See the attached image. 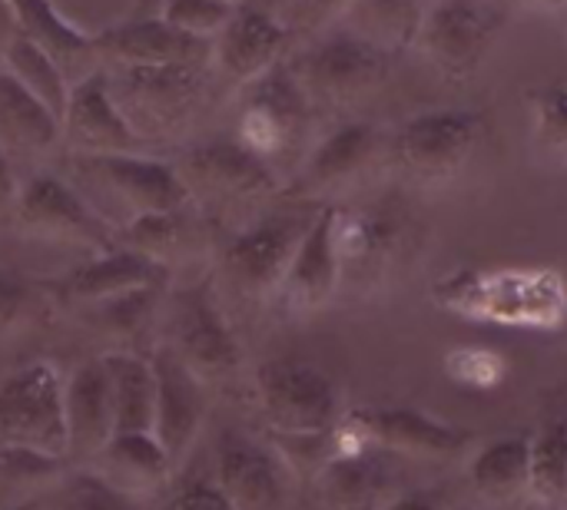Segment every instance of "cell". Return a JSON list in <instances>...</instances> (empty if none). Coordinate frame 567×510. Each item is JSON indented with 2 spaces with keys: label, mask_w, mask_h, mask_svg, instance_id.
Listing matches in <instances>:
<instances>
[{
  "label": "cell",
  "mask_w": 567,
  "mask_h": 510,
  "mask_svg": "<svg viewBox=\"0 0 567 510\" xmlns=\"http://www.w3.org/2000/svg\"><path fill=\"white\" fill-rule=\"evenodd\" d=\"M73 176L80 196L100 212L110 202L106 222L120 232L126 222L150 212L189 209V192L173 163L146 153L113 156H73Z\"/></svg>",
  "instance_id": "1"
},
{
  "label": "cell",
  "mask_w": 567,
  "mask_h": 510,
  "mask_svg": "<svg viewBox=\"0 0 567 510\" xmlns=\"http://www.w3.org/2000/svg\"><path fill=\"white\" fill-rule=\"evenodd\" d=\"M110 96L150 143L179 133L199 113L209 86V63H173V66H103Z\"/></svg>",
  "instance_id": "2"
},
{
  "label": "cell",
  "mask_w": 567,
  "mask_h": 510,
  "mask_svg": "<svg viewBox=\"0 0 567 510\" xmlns=\"http://www.w3.org/2000/svg\"><path fill=\"white\" fill-rule=\"evenodd\" d=\"M392 60L395 56L332 27L322 37L309 40L306 50L289 60V70L296 73L312 110L316 106L346 110L369 100L389 83Z\"/></svg>",
  "instance_id": "3"
},
{
  "label": "cell",
  "mask_w": 567,
  "mask_h": 510,
  "mask_svg": "<svg viewBox=\"0 0 567 510\" xmlns=\"http://www.w3.org/2000/svg\"><path fill=\"white\" fill-rule=\"evenodd\" d=\"M482 133L485 119L475 110H425L392 129L389 159L405 179L419 186H442L472 163Z\"/></svg>",
  "instance_id": "4"
},
{
  "label": "cell",
  "mask_w": 567,
  "mask_h": 510,
  "mask_svg": "<svg viewBox=\"0 0 567 510\" xmlns=\"http://www.w3.org/2000/svg\"><path fill=\"white\" fill-rule=\"evenodd\" d=\"M309 123L312 103L289 70V60H282L243 86V110L233 139L279 173V163L302 149Z\"/></svg>",
  "instance_id": "5"
},
{
  "label": "cell",
  "mask_w": 567,
  "mask_h": 510,
  "mask_svg": "<svg viewBox=\"0 0 567 510\" xmlns=\"http://www.w3.org/2000/svg\"><path fill=\"white\" fill-rule=\"evenodd\" d=\"M256 402L269 435H326L346 408L336 382L302 358H269L256 368Z\"/></svg>",
  "instance_id": "6"
},
{
  "label": "cell",
  "mask_w": 567,
  "mask_h": 510,
  "mask_svg": "<svg viewBox=\"0 0 567 510\" xmlns=\"http://www.w3.org/2000/svg\"><path fill=\"white\" fill-rule=\"evenodd\" d=\"M0 448L66 461L63 375L50 362L13 368L0 382Z\"/></svg>",
  "instance_id": "7"
},
{
  "label": "cell",
  "mask_w": 567,
  "mask_h": 510,
  "mask_svg": "<svg viewBox=\"0 0 567 510\" xmlns=\"http://www.w3.org/2000/svg\"><path fill=\"white\" fill-rule=\"evenodd\" d=\"M505 23L495 0H435L425 3L415 50L449 80H468L498 46Z\"/></svg>",
  "instance_id": "8"
},
{
  "label": "cell",
  "mask_w": 567,
  "mask_h": 510,
  "mask_svg": "<svg viewBox=\"0 0 567 510\" xmlns=\"http://www.w3.org/2000/svg\"><path fill=\"white\" fill-rule=\"evenodd\" d=\"M316 212L319 206L309 212H266L236 229L219 249V272L226 275V282H233V289L246 299H272Z\"/></svg>",
  "instance_id": "9"
},
{
  "label": "cell",
  "mask_w": 567,
  "mask_h": 510,
  "mask_svg": "<svg viewBox=\"0 0 567 510\" xmlns=\"http://www.w3.org/2000/svg\"><path fill=\"white\" fill-rule=\"evenodd\" d=\"M173 166L189 192V206L203 202L216 209H236L279 192V173L233 136L196 143Z\"/></svg>",
  "instance_id": "10"
},
{
  "label": "cell",
  "mask_w": 567,
  "mask_h": 510,
  "mask_svg": "<svg viewBox=\"0 0 567 510\" xmlns=\"http://www.w3.org/2000/svg\"><path fill=\"white\" fill-rule=\"evenodd\" d=\"M13 222L37 239L80 246L90 256L106 252L116 242V229L80 196V189L53 173H33L20 186Z\"/></svg>",
  "instance_id": "11"
},
{
  "label": "cell",
  "mask_w": 567,
  "mask_h": 510,
  "mask_svg": "<svg viewBox=\"0 0 567 510\" xmlns=\"http://www.w3.org/2000/svg\"><path fill=\"white\" fill-rule=\"evenodd\" d=\"M166 348L203 382L226 378L243 362V345L206 282L173 295Z\"/></svg>",
  "instance_id": "12"
},
{
  "label": "cell",
  "mask_w": 567,
  "mask_h": 510,
  "mask_svg": "<svg viewBox=\"0 0 567 510\" xmlns=\"http://www.w3.org/2000/svg\"><path fill=\"white\" fill-rule=\"evenodd\" d=\"M213 481L236 510H276L289 498L292 471L269 441L223 431L213 451Z\"/></svg>",
  "instance_id": "13"
},
{
  "label": "cell",
  "mask_w": 567,
  "mask_h": 510,
  "mask_svg": "<svg viewBox=\"0 0 567 510\" xmlns=\"http://www.w3.org/2000/svg\"><path fill=\"white\" fill-rule=\"evenodd\" d=\"M346 421H352L372 448L409 458H455L475 438L472 431L412 405H365L346 412Z\"/></svg>",
  "instance_id": "14"
},
{
  "label": "cell",
  "mask_w": 567,
  "mask_h": 510,
  "mask_svg": "<svg viewBox=\"0 0 567 510\" xmlns=\"http://www.w3.org/2000/svg\"><path fill=\"white\" fill-rule=\"evenodd\" d=\"M389 156V136L369 119H346L329 129L299 163L296 192L306 199L359 183L379 159Z\"/></svg>",
  "instance_id": "15"
},
{
  "label": "cell",
  "mask_w": 567,
  "mask_h": 510,
  "mask_svg": "<svg viewBox=\"0 0 567 510\" xmlns=\"http://www.w3.org/2000/svg\"><path fill=\"white\" fill-rule=\"evenodd\" d=\"M332 239L346 282H379L405 242V216L395 206H336Z\"/></svg>",
  "instance_id": "16"
},
{
  "label": "cell",
  "mask_w": 567,
  "mask_h": 510,
  "mask_svg": "<svg viewBox=\"0 0 567 510\" xmlns=\"http://www.w3.org/2000/svg\"><path fill=\"white\" fill-rule=\"evenodd\" d=\"M289 40L292 33L282 23V17H276L259 3L239 0L229 23L213 40V66L226 80L246 86L286 60Z\"/></svg>",
  "instance_id": "17"
},
{
  "label": "cell",
  "mask_w": 567,
  "mask_h": 510,
  "mask_svg": "<svg viewBox=\"0 0 567 510\" xmlns=\"http://www.w3.org/2000/svg\"><path fill=\"white\" fill-rule=\"evenodd\" d=\"M332 222H336V206L332 202L319 206L272 295L289 315H312L326 309L342 289V266L332 239Z\"/></svg>",
  "instance_id": "18"
},
{
  "label": "cell",
  "mask_w": 567,
  "mask_h": 510,
  "mask_svg": "<svg viewBox=\"0 0 567 510\" xmlns=\"http://www.w3.org/2000/svg\"><path fill=\"white\" fill-rule=\"evenodd\" d=\"M60 126H63V143L73 149V156H113V153L143 149V139L133 133L116 100L110 96L103 66L86 80L73 83Z\"/></svg>",
  "instance_id": "19"
},
{
  "label": "cell",
  "mask_w": 567,
  "mask_h": 510,
  "mask_svg": "<svg viewBox=\"0 0 567 510\" xmlns=\"http://www.w3.org/2000/svg\"><path fill=\"white\" fill-rule=\"evenodd\" d=\"M63 421H66V461L93 465L113 441V398L103 358H83L63 378Z\"/></svg>",
  "instance_id": "20"
},
{
  "label": "cell",
  "mask_w": 567,
  "mask_h": 510,
  "mask_svg": "<svg viewBox=\"0 0 567 510\" xmlns=\"http://www.w3.org/2000/svg\"><path fill=\"white\" fill-rule=\"evenodd\" d=\"M156 368V421L153 438L169 455L173 468L189 455L203 431L206 418V398H203V378H196L166 345H159L153 355Z\"/></svg>",
  "instance_id": "21"
},
{
  "label": "cell",
  "mask_w": 567,
  "mask_h": 510,
  "mask_svg": "<svg viewBox=\"0 0 567 510\" xmlns=\"http://www.w3.org/2000/svg\"><path fill=\"white\" fill-rule=\"evenodd\" d=\"M103 66H173V63H209L213 43L173 30L159 17L130 20L93 37Z\"/></svg>",
  "instance_id": "22"
},
{
  "label": "cell",
  "mask_w": 567,
  "mask_h": 510,
  "mask_svg": "<svg viewBox=\"0 0 567 510\" xmlns=\"http://www.w3.org/2000/svg\"><path fill=\"white\" fill-rule=\"evenodd\" d=\"M166 282H169L166 262H156V259L133 252L126 246H113V249L93 252L90 259L73 266L60 279V292H63V299L90 309L96 302H106V299H116L126 292L163 289Z\"/></svg>",
  "instance_id": "23"
},
{
  "label": "cell",
  "mask_w": 567,
  "mask_h": 510,
  "mask_svg": "<svg viewBox=\"0 0 567 510\" xmlns=\"http://www.w3.org/2000/svg\"><path fill=\"white\" fill-rule=\"evenodd\" d=\"M316 488L326 510H382L395 498L392 455L369 448L359 455H336L319 475Z\"/></svg>",
  "instance_id": "24"
},
{
  "label": "cell",
  "mask_w": 567,
  "mask_h": 510,
  "mask_svg": "<svg viewBox=\"0 0 567 510\" xmlns=\"http://www.w3.org/2000/svg\"><path fill=\"white\" fill-rule=\"evenodd\" d=\"M7 7L13 13L17 33L43 46L63 70L70 86L103 66L93 37H83L76 27H70L50 0H7Z\"/></svg>",
  "instance_id": "25"
},
{
  "label": "cell",
  "mask_w": 567,
  "mask_h": 510,
  "mask_svg": "<svg viewBox=\"0 0 567 510\" xmlns=\"http://www.w3.org/2000/svg\"><path fill=\"white\" fill-rule=\"evenodd\" d=\"M60 143H63L60 119L0 66V153L10 163L40 159Z\"/></svg>",
  "instance_id": "26"
},
{
  "label": "cell",
  "mask_w": 567,
  "mask_h": 510,
  "mask_svg": "<svg viewBox=\"0 0 567 510\" xmlns=\"http://www.w3.org/2000/svg\"><path fill=\"white\" fill-rule=\"evenodd\" d=\"M90 471H96L123 498L136 501L140 495H156L166 485L173 461L153 435H113Z\"/></svg>",
  "instance_id": "27"
},
{
  "label": "cell",
  "mask_w": 567,
  "mask_h": 510,
  "mask_svg": "<svg viewBox=\"0 0 567 510\" xmlns=\"http://www.w3.org/2000/svg\"><path fill=\"white\" fill-rule=\"evenodd\" d=\"M100 358L110 378L116 435H153V421H156L153 358L136 352H106Z\"/></svg>",
  "instance_id": "28"
},
{
  "label": "cell",
  "mask_w": 567,
  "mask_h": 510,
  "mask_svg": "<svg viewBox=\"0 0 567 510\" xmlns=\"http://www.w3.org/2000/svg\"><path fill=\"white\" fill-rule=\"evenodd\" d=\"M468 485L488 504H512L532 495L528 435H502L482 445L468 461Z\"/></svg>",
  "instance_id": "29"
},
{
  "label": "cell",
  "mask_w": 567,
  "mask_h": 510,
  "mask_svg": "<svg viewBox=\"0 0 567 510\" xmlns=\"http://www.w3.org/2000/svg\"><path fill=\"white\" fill-rule=\"evenodd\" d=\"M422 20V0H352L336 27L389 56H399L415 46Z\"/></svg>",
  "instance_id": "30"
},
{
  "label": "cell",
  "mask_w": 567,
  "mask_h": 510,
  "mask_svg": "<svg viewBox=\"0 0 567 510\" xmlns=\"http://www.w3.org/2000/svg\"><path fill=\"white\" fill-rule=\"evenodd\" d=\"M0 66L63 123V113H66L70 90L73 86H70V80L56 66V60L43 46H37L33 40H27V37L17 33L7 43V50L0 53Z\"/></svg>",
  "instance_id": "31"
},
{
  "label": "cell",
  "mask_w": 567,
  "mask_h": 510,
  "mask_svg": "<svg viewBox=\"0 0 567 510\" xmlns=\"http://www.w3.org/2000/svg\"><path fill=\"white\" fill-rule=\"evenodd\" d=\"M532 455V495L538 501L567 498V408L548 415L538 431L528 435Z\"/></svg>",
  "instance_id": "32"
},
{
  "label": "cell",
  "mask_w": 567,
  "mask_h": 510,
  "mask_svg": "<svg viewBox=\"0 0 567 510\" xmlns=\"http://www.w3.org/2000/svg\"><path fill=\"white\" fill-rule=\"evenodd\" d=\"M528 113H532V143L535 149L567 166V86L565 83H545L528 93Z\"/></svg>",
  "instance_id": "33"
},
{
  "label": "cell",
  "mask_w": 567,
  "mask_h": 510,
  "mask_svg": "<svg viewBox=\"0 0 567 510\" xmlns=\"http://www.w3.org/2000/svg\"><path fill=\"white\" fill-rule=\"evenodd\" d=\"M186 229H189L186 226V209H179V212H150V216H140V219L126 222L116 232V242L133 249V252H143V256H150L156 262H166L173 256V249L183 242Z\"/></svg>",
  "instance_id": "34"
},
{
  "label": "cell",
  "mask_w": 567,
  "mask_h": 510,
  "mask_svg": "<svg viewBox=\"0 0 567 510\" xmlns=\"http://www.w3.org/2000/svg\"><path fill=\"white\" fill-rule=\"evenodd\" d=\"M233 10H236V3H223V0H163L156 17L166 20L179 33L213 43L219 37V30L229 23Z\"/></svg>",
  "instance_id": "35"
},
{
  "label": "cell",
  "mask_w": 567,
  "mask_h": 510,
  "mask_svg": "<svg viewBox=\"0 0 567 510\" xmlns=\"http://www.w3.org/2000/svg\"><path fill=\"white\" fill-rule=\"evenodd\" d=\"M53 510H136V504L123 498L120 491H113L96 471H80V475H70L56 488Z\"/></svg>",
  "instance_id": "36"
},
{
  "label": "cell",
  "mask_w": 567,
  "mask_h": 510,
  "mask_svg": "<svg viewBox=\"0 0 567 510\" xmlns=\"http://www.w3.org/2000/svg\"><path fill=\"white\" fill-rule=\"evenodd\" d=\"M156 299H159V289H140V292H126V295L96 302V305H90V312L100 325H110L120 335H133V332L146 329V322L153 319Z\"/></svg>",
  "instance_id": "37"
},
{
  "label": "cell",
  "mask_w": 567,
  "mask_h": 510,
  "mask_svg": "<svg viewBox=\"0 0 567 510\" xmlns=\"http://www.w3.org/2000/svg\"><path fill=\"white\" fill-rule=\"evenodd\" d=\"M485 295H488V272H475V269H458L435 285V299L449 312L472 315V319H485Z\"/></svg>",
  "instance_id": "38"
},
{
  "label": "cell",
  "mask_w": 567,
  "mask_h": 510,
  "mask_svg": "<svg viewBox=\"0 0 567 510\" xmlns=\"http://www.w3.org/2000/svg\"><path fill=\"white\" fill-rule=\"evenodd\" d=\"M349 3L352 0H289V10H286L282 23L289 27L292 37L302 33V37L316 40V37H322L326 30H332L342 20Z\"/></svg>",
  "instance_id": "39"
},
{
  "label": "cell",
  "mask_w": 567,
  "mask_h": 510,
  "mask_svg": "<svg viewBox=\"0 0 567 510\" xmlns=\"http://www.w3.org/2000/svg\"><path fill=\"white\" fill-rule=\"evenodd\" d=\"M502 368H505L502 355L488 348H458L449 355V375L468 388H495L502 378Z\"/></svg>",
  "instance_id": "40"
},
{
  "label": "cell",
  "mask_w": 567,
  "mask_h": 510,
  "mask_svg": "<svg viewBox=\"0 0 567 510\" xmlns=\"http://www.w3.org/2000/svg\"><path fill=\"white\" fill-rule=\"evenodd\" d=\"M33 305H37V299H33L30 282L17 272L0 269V339L10 335L13 329H20L30 319Z\"/></svg>",
  "instance_id": "41"
},
{
  "label": "cell",
  "mask_w": 567,
  "mask_h": 510,
  "mask_svg": "<svg viewBox=\"0 0 567 510\" xmlns=\"http://www.w3.org/2000/svg\"><path fill=\"white\" fill-rule=\"evenodd\" d=\"M63 461L47 458V455H33V451H20V448H0V475L13 478V481H40V478H53L60 471Z\"/></svg>",
  "instance_id": "42"
},
{
  "label": "cell",
  "mask_w": 567,
  "mask_h": 510,
  "mask_svg": "<svg viewBox=\"0 0 567 510\" xmlns=\"http://www.w3.org/2000/svg\"><path fill=\"white\" fill-rule=\"evenodd\" d=\"M159 510H236L226 495L216 488V481H189L186 488H179Z\"/></svg>",
  "instance_id": "43"
},
{
  "label": "cell",
  "mask_w": 567,
  "mask_h": 510,
  "mask_svg": "<svg viewBox=\"0 0 567 510\" xmlns=\"http://www.w3.org/2000/svg\"><path fill=\"white\" fill-rule=\"evenodd\" d=\"M20 179H17V169L13 163L0 153V222H13V212H17V199H20Z\"/></svg>",
  "instance_id": "44"
},
{
  "label": "cell",
  "mask_w": 567,
  "mask_h": 510,
  "mask_svg": "<svg viewBox=\"0 0 567 510\" xmlns=\"http://www.w3.org/2000/svg\"><path fill=\"white\" fill-rule=\"evenodd\" d=\"M382 510H442V498H435V491H399L395 498H389V504Z\"/></svg>",
  "instance_id": "45"
},
{
  "label": "cell",
  "mask_w": 567,
  "mask_h": 510,
  "mask_svg": "<svg viewBox=\"0 0 567 510\" xmlns=\"http://www.w3.org/2000/svg\"><path fill=\"white\" fill-rule=\"evenodd\" d=\"M17 37V23H13V13L7 7V0H0V53L7 50V43Z\"/></svg>",
  "instance_id": "46"
},
{
  "label": "cell",
  "mask_w": 567,
  "mask_h": 510,
  "mask_svg": "<svg viewBox=\"0 0 567 510\" xmlns=\"http://www.w3.org/2000/svg\"><path fill=\"white\" fill-rule=\"evenodd\" d=\"M532 10H548V13H567V0H522Z\"/></svg>",
  "instance_id": "47"
},
{
  "label": "cell",
  "mask_w": 567,
  "mask_h": 510,
  "mask_svg": "<svg viewBox=\"0 0 567 510\" xmlns=\"http://www.w3.org/2000/svg\"><path fill=\"white\" fill-rule=\"evenodd\" d=\"M13 510H40V501H27V504H17Z\"/></svg>",
  "instance_id": "48"
},
{
  "label": "cell",
  "mask_w": 567,
  "mask_h": 510,
  "mask_svg": "<svg viewBox=\"0 0 567 510\" xmlns=\"http://www.w3.org/2000/svg\"><path fill=\"white\" fill-rule=\"evenodd\" d=\"M223 3H239V0H223Z\"/></svg>",
  "instance_id": "49"
}]
</instances>
